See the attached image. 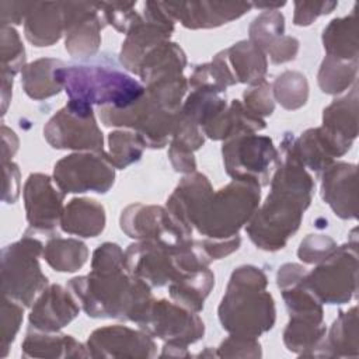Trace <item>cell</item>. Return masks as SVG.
Segmentation results:
<instances>
[{
	"label": "cell",
	"mask_w": 359,
	"mask_h": 359,
	"mask_svg": "<svg viewBox=\"0 0 359 359\" xmlns=\"http://www.w3.org/2000/svg\"><path fill=\"white\" fill-rule=\"evenodd\" d=\"M53 184V178L46 174L32 172L28 175L22 196L29 230L53 234L60 226L66 194Z\"/></svg>",
	"instance_id": "9a60e30c"
},
{
	"label": "cell",
	"mask_w": 359,
	"mask_h": 359,
	"mask_svg": "<svg viewBox=\"0 0 359 359\" xmlns=\"http://www.w3.org/2000/svg\"><path fill=\"white\" fill-rule=\"evenodd\" d=\"M100 11L102 13V18L107 24L112 25L116 31L122 34H128L130 28L140 20L142 14H139L135 7L136 1L125 3V1H112V3H97Z\"/></svg>",
	"instance_id": "bcb514c9"
},
{
	"label": "cell",
	"mask_w": 359,
	"mask_h": 359,
	"mask_svg": "<svg viewBox=\"0 0 359 359\" xmlns=\"http://www.w3.org/2000/svg\"><path fill=\"white\" fill-rule=\"evenodd\" d=\"M332 137L342 144L352 147L358 137V86L341 98L334 100L323 111V125Z\"/></svg>",
	"instance_id": "f546056e"
},
{
	"label": "cell",
	"mask_w": 359,
	"mask_h": 359,
	"mask_svg": "<svg viewBox=\"0 0 359 359\" xmlns=\"http://www.w3.org/2000/svg\"><path fill=\"white\" fill-rule=\"evenodd\" d=\"M191 358L192 355L188 352V346L175 345V344H164L160 358Z\"/></svg>",
	"instance_id": "6f0895ef"
},
{
	"label": "cell",
	"mask_w": 359,
	"mask_h": 359,
	"mask_svg": "<svg viewBox=\"0 0 359 359\" xmlns=\"http://www.w3.org/2000/svg\"><path fill=\"white\" fill-rule=\"evenodd\" d=\"M35 1H0L1 25H20L25 21Z\"/></svg>",
	"instance_id": "f5cc1de1"
},
{
	"label": "cell",
	"mask_w": 359,
	"mask_h": 359,
	"mask_svg": "<svg viewBox=\"0 0 359 359\" xmlns=\"http://www.w3.org/2000/svg\"><path fill=\"white\" fill-rule=\"evenodd\" d=\"M25 38L38 48L56 43L65 34L62 1H35L24 21Z\"/></svg>",
	"instance_id": "d4e9b609"
},
{
	"label": "cell",
	"mask_w": 359,
	"mask_h": 359,
	"mask_svg": "<svg viewBox=\"0 0 359 359\" xmlns=\"http://www.w3.org/2000/svg\"><path fill=\"white\" fill-rule=\"evenodd\" d=\"M60 59L42 57L28 65L21 72V84L25 94L32 100H46L59 94L63 86L57 77V70L65 67Z\"/></svg>",
	"instance_id": "d6a6232c"
},
{
	"label": "cell",
	"mask_w": 359,
	"mask_h": 359,
	"mask_svg": "<svg viewBox=\"0 0 359 359\" xmlns=\"http://www.w3.org/2000/svg\"><path fill=\"white\" fill-rule=\"evenodd\" d=\"M215 286V275L209 266L182 273L171 283H168V293L171 299L180 306L199 313L210 290Z\"/></svg>",
	"instance_id": "836d02e7"
},
{
	"label": "cell",
	"mask_w": 359,
	"mask_h": 359,
	"mask_svg": "<svg viewBox=\"0 0 359 359\" xmlns=\"http://www.w3.org/2000/svg\"><path fill=\"white\" fill-rule=\"evenodd\" d=\"M53 181L65 194H107L115 182V167L104 151H77L56 161Z\"/></svg>",
	"instance_id": "7c38bea8"
},
{
	"label": "cell",
	"mask_w": 359,
	"mask_h": 359,
	"mask_svg": "<svg viewBox=\"0 0 359 359\" xmlns=\"http://www.w3.org/2000/svg\"><path fill=\"white\" fill-rule=\"evenodd\" d=\"M107 223L104 206L90 198H73L63 209L60 229L67 234L90 238L100 236Z\"/></svg>",
	"instance_id": "f1b7e54d"
},
{
	"label": "cell",
	"mask_w": 359,
	"mask_h": 359,
	"mask_svg": "<svg viewBox=\"0 0 359 359\" xmlns=\"http://www.w3.org/2000/svg\"><path fill=\"white\" fill-rule=\"evenodd\" d=\"M227 107L226 94L208 87L194 88L181 107V114L202 126Z\"/></svg>",
	"instance_id": "f35d334b"
},
{
	"label": "cell",
	"mask_w": 359,
	"mask_h": 359,
	"mask_svg": "<svg viewBox=\"0 0 359 359\" xmlns=\"http://www.w3.org/2000/svg\"><path fill=\"white\" fill-rule=\"evenodd\" d=\"M252 7L257 8H264L265 11H271V10H279L280 7H283L286 3L285 1H276V3H251Z\"/></svg>",
	"instance_id": "680465c9"
},
{
	"label": "cell",
	"mask_w": 359,
	"mask_h": 359,
	"mask_svg": "<svg viewBox=\"0 0 359 359\" xmlns=\"http://www.w3.org/2000/svg\"><path fill=\"white\" fill-rule=\"evenodd\" d=\"M86 346L91 358H154L157 352L149 334L119 324L94 330Z\"/></svg>",
	"instance_id": "ac0fdd59"
},
{
	"label": "cell",
	"mask_w": 359,
	"mask_h": 359,
	"mask_svg": "<svg viewBox=\"0 0 359 359\" xmlns=\"http://www.w3.org/2000/svg\"><path fill=\"white\" fill-rule=\"evenodd\" d=\"M243 104L252 114L264 118L272 115L275 111V100L272 95V84L262 81L255 86H250L243 93Z\"/></svg>",
	"instance_id": "c3c4849f"
},
{
	"label": "cell",
	"mask_w": 359,
	"mask_h": 359,
	"mask_svg": "<svg viewBox=\"0 0 359 359\" xmlns=\"http://www.w3.org/2000/svg\"><path fill=\"white\" fill-rule=\"evenodd\" d=\"M46 264L57 272H76L88 258L87 245L77 238H50L42 252Z\"/></svg>",
	"instance_id": "74e56055"
},
{
	"label": "cell",
	"mask_w": 359,
	"mask_h": 359,
	"mask_svg": "<svg viewBox=\"0 0 359 359\" xmlns=\"http://www.w3.org/2000/svg\"><path fill=\"white\" fill-rule=\"evenodd\" d=\"M213 194L210 181L202 172L187 174L172 194L168 196L167 210L184 226L194 229V224L209 196Z\"/></svg>",
	"instance_id": "603a6c76"
},
{
	"label": "cell",
	"mask_w": 359,
	"mask_h": 359,
	"mask_svg": "<svg viewBox=\"0 0 359 359\" xmlns=\"http://www.w3.org/2000/svg\"><path fill=\"white\" fill-rule=\"evenodd\" d=\"M187 66V56L181 46L167 41L153 48L142 60L137 76L144 86L181 76Z\"/></svg>",
	"instance_id": "4dcf8cb0"
},
{
	"label": "cell",
	"mask_w": 359,
	"mask_h": 359,
	"mask_svg": "<svg viewBox=\"0 0 359 359\" xmlns=\"http://www.w3.org/2000/svg\"><path fill=\"white\" fill-rule=\"evenodd\" d=\"M217 358H261L262 349L257 338L230 334L216 349Z\"/></svg>",
	"instance_id": "681fc988"
},
{
	"label": "cell",
	"mask_w": 359,
	"mask_h": 359,
	"mask_svg": "<svg viewBox=\"0 0 359 359\" xmlns=\"http://www.w3.org/2000/svg\"><path fill=\"white\" fill-rule=\"evenodd\" d=\"M358 307L339 311L332 323L328 335L318 345L313 356L317 358H356L359 355L358 337Z\"/></svg>",
	"instance_id": "83f0119b"
},
{
	"label": "cell",
	"mask_w": 359,
	"mask_h": 359,
	"mask_svg": "<svg viewBox=\"0 0 359 359\" xmlns=\"http://www.w3.org/2000/svg\"><path fill=\"white\" fill-rule=\"evenodd\" d=\"M180 114L181 109L168 108L147 91L126 108H100V118L105 126L132 129L150 149H163L168 144Z\"/></svg>",
	"instance_id": "8992f818"
},
{
	"label": "cell",
	"mask_w": 359,
	"mask_h": 359,
	"mask_svg": "<svg viewBox=\"0 0 359 359\" xmlns=\"http://www.w3.org/2000/svg\"><path fill=\"white\" fill-rule=\"evenodd\" d=\"M269 184L271 192L247 223L245 231L258 248L273 252L282 250L299 230L314 192V180L297 154L292 133H285L282 139Z\"/></svg>",
	"instance_id": "6da1fadb"
},
{
	"label": "cell",
	"mask_w": 359,
	"mask_h": 359,
	"mask_svg": "<svg viewBox=\"0 0 359 359\" xmlns=\"http://www.w3.org/2000/svg\"><path fill=\"white\" fill-rule=\"evenodd\" d=\"M325 334L324 318L289 317L283 331V344L289 352L300 356H313Z\"/></svg>",
	"instance_id": "8d00e7d4"
},
{
	"label": "cell",
	"mask_w": 359,
	"mask_h": 359,
	"mask_svg": "<svg viewBox=\"0 0 359 359\" xmlns=\"http://www.w3.org/2000/svg\"><path fill=\"white\" fill-rule=\"evenodd\" d=\"M293 24L297 27H307L320 15L330 14L337 8V1H294Z\"/></svg>",
	"instance_id": "f907efd6"
},
{
	"label": "cell",
	"mask_w": 359,
	"mask_h": 359,
	"mask_svg": "<svg viewBox=\"0 0 359 359\" xmlns=\"http://www.w3.org/2000/svg\"><path fill=\"white\" fill-rule=\"evenodd\" d=\"M250 41L258 46L273 65L294 60L299 52V39L285 35V17L279 10L262 11L248 28Z\"/></svg>",
	"instance_id": "ffe728a7"
},
{
	"label": "cell",
	"mask_w": 359,
	"mask_h": 359,
	"mask_svg": "<svg viewBox=\"0 0 359 359\" xmlns=\"http://www.w3.org/2000/svg\"><path fill=\"white\" fill-rule=\"evenodd\" d=\"M205 143V135L198 123L180 114V119L174 129L168 147V158L177 172L191 174L196 171V160L194 151Z\"/></svg>",
	"instance_id": "1f68e13d"
},
{
	"label": "cell",
	"mask_w": 359,
	"mask_h": 359,
	"mask_svg": "<svg viewBox=\"0 0 359 359\" xmlns=\"http://www.w3.org/2000/svg\"><path fill=\"white\" fill-rule=\"evenodd\" d=\"M259 202L261 185L233 180L219 191H213L194 227L206 238H230L250 222Z\"/></svg>",
	"instance_id": "5b68a950"
},
{
	"label": "cell",
	"mask_w": 359,
	"mask_h": 359,
	"mask_svg": "<svg viewBox=\"0 0 359 359\" xmlns=\"http://www.w3.org/2000/svg\"><path fill=\"white\" fill-rule=\"evenodd\" d=\"M80 313V304L67 287L48 285L34 302L29 313V327L57 332L72 323Z\"/></svg>",
	"instance_id": "44dd1931"
},
{
	"label": "cell",
	"mask_w": 359,
	"mask_h": 359,
	"mask_svg": "<svg viewBox=\"0 0 359 359\" xmlns=\"http://www.w3.org/2000/svg\"><path fill=\"white\" fill-rule=\"evenodd\" d=\"M266 128L264 118L252 114L240 100H233L222 112L202 126V132L212 140H227L241 133H255Z\"/></svg>",
	"instance_id": "484cf974"
},
{
	"label": "cell",
	"mask_w": 359,
	"mask_h": 359,
	"mask_svg": "<svg viewBox=\"0 0 359 359\" xmlns=\"http://www.w3.org/2000/svg\"><path fill=\"white\" fill-rule=\"evenodd\" d=\"M224 53L237 83L255 86L265 81L268 72L266 56L250 39L231 45L224 49Z\"/></svg>",
	"instance_id": "e575fe53"
},
{
	"label": "cell",
	"mask_w": 359,
	"mask_h": 359,
	"mask_svg": "<svg viewBox=\"0 0 359 359\" xmlns=\"http://www.w3.org/2000/svg\"><path fill=\"white\" fill-rule=\"evenodd\" d=\"M174 22L163 1H146L140 20L130 28L122 43L119 53L122 66L137 74L143 57L153 48L170 41Z\"/></svg>",
	"instance_id": "5bb4252c"
},
{
	"label": "cell",
	"mask_w": 359,
	"mask_h": 359,
	"mask_svg": "<svg viewBox=\"0 0 359 359\" xmlns=\"http://www.w3.org/2000/svg\"><path fill=\"white\" fill-rule=\"evenodd\" d=\"M43 244L25 234L1 250V294L24 307L34 303L35 296L48 286V278L39 265Z\"/></svg>",
	"instance_id": "52a82bcc"
},
{
	"label": "cell",
	"mask_w": 359,
	"mask_h": 359,
	"mask_svg": "<svg viewBox=\"0 0 359 359\" xmlns=\"http://www.w3.org/2000/svg\"><path fill=\"white\" fill-rule=\"evenodd\" d=\"M358 76V60H341L325 56L321 62L317 81L323 93L337 95L348 90Z\"/></svg>",
	"instance_id": "ab89813d"
},
{
	"label": "cell",
	"mask_w": 359,
	"mask_h": 359,
	"mask_svg": "<svg viewBox=\"0 0 359 359\" xmlns=\"http://www.w3.org/2000/svg\"><path fill=\"white\" fill-rule=\"evenodd\" d=\"M65 15V48L73 57H90L101 45L104 18L97 3L62 1Z\"/></svg>",
	"instance_id": "e0dca14e"
},
{
	"label": "cell",
	"mask_w": 359,
	"mask_h": 359,
	"mask_svg": "<svg viewBox=\"0 0 359 359\" xmlns=\"http://www.w3.org/2000/svg\"><path fill=\"white\" fill-rule=\"evenodd\" d=\"M122 231L136 241L151 240L177 247L192 238V229L180 223L167 208L157 205L132 203L126 206L119 219Z\"/></svg>",
	"instance_id": "4fadbf2b"
},
{
	"label": "cell",
	"mask_w": 359,
	"mask_h": 359,
	"mask_svg": "<svg viewBox=\"0 0 359 359\" xmlns=\"http://www.w3.org/2000/svg\"><path fill=\"white\" fill-rule=\"evenodd\" d=\"M57 77L72 101L88 105L126 108L146 91L132 76L104 66H65Z\"/></svg>",
	"instance_id": "277c9868"
},
{
	"label": "cell",
	"mask_w": 359,
	"mask_h": 359,
	"mask_svg": "<svg viewBox=\"0 0 359 359\" xmlns=\"http://www.w3.org/2000/svg\"><path fill=\"white\" fill-rule=\"evenodd\" d=\"M24 358H88V349L67 334L28 328L21 345Z\"/></svg>",
	"instance_id": "4316f807"
},
{
	"label": "cell",
	"mask_w": 359,
	"mask_h": 359,
	"mask_svg": "<svg viewBox=\"0 0 359 359\" xmlns=\"http://www.w3.org/2000/svg\"><path fill=\"white\" fill-rule=\"evenodd\" d=\"M351 147L332 137L323 126L310 128L296 139L297 154L304 167L320 175L337 157L348 153Z\"/></svg>",
	"instance_id": "cb8c5ba5"
},
{
	"label": "cell",
	"mask_w": 359,
	"mask_h": 359,
	"mask_svg": "<svg viewBox=\"0 0 359 359\" xmlns=\"http://www.w3.org/2000/svg\"><path fill=\"white\" fill-rule=\"evenodd\" d=\"M0 49H1V73L14 77L25 67V49L21 38L14 27L1 25L0 28Z\"/></svg>",
	"instance_id": "ee69618b"
},
{
	"label": "cell",
	"mask_w": 359,
	"mask_h": 359,
	"mask_svg": "<svg viewBox=\"0 0 359 359\" xmlns=\"http://www.w3.org/2000/svg\"><path fill=\"white\" fill-rule=\"evenodd\" d=\"M174 21L189 29L216 28L240 18L252 8L247 1H163Z\"/></svg>",
	"instance_id": "d6986e66"
},
{
	"label": "cell",
	"mask_w": 359,
	"mask_h": 359,
	"mask_svg": "<svg viewBox=\"0 0 359 359\" xmlns=\"http://www.w3.org/2000/svg\"><path fill=\"white\" fill-rule=\"evenodd\" d=\"M144 147L137 133L118 129L108 135V150H104V153L115 170H123L142 158Z\"/></svg>",
	"instance_id": "b9f144b4"
},
{
	"label": "cell",
	"mask_w": 359,
	"mask_h": 359,
	"mask_svg": "<svg viewBox=\"0 0 359 359\" xmlns=\"http://www.w3.org/2000/svg\"><path fill=\"white\" fill-rule=\"evenodd\" d=\"M66 287L80 307L93 318L133 321L153 299L151 287L126 266L91 269L90 273L72 278Z\"/></svg>",
	"instance_id": "7a4b0ae2"
},
{
	"label": "cell",
	"mask_w": 359,
	"mask_h": 359,
	"mask_svg": "<svg viewBox=\"0 0 359 359\" xmlns=\"http://www.w3.org/2000/svg\"><path fill=\"white\" fill-rule=\"evenodd\" d=\"M203 254L206 255V258L212 262L215 259H222L230 254H233L234 251L238 250L240 244H241V237L233 236L230 238H203V240H198Z\"/></svg>",
	"instance_id": "816d5d0a"
},
{
	"label": "cell",
	"mask_w": 359,
	"mask_h": 359,
	"mask_svg": "<svg viewBox=\"0 0 359 359\" xmlns=\"http://www.w3.org/2000/svg\"><path fill=\"white\" fill-rule=\"evenodd\" d=\"M272 95L285 109H299L307 102L309 81L303 73L286 70L275 79L272 84Z\"/></svg>",
	"instance_id": "7bdbcfd3"
},
{
	"label": "cell",
	"mask_w": 359,
	"mask_h": 359,
	"mask_svg": "<svg viewBox=\"0 0 359 359\" xmlns=\"http://www.w3.org/2000/svg\"><path fill=\"white\" fill-rule=\"evenodd\" d=\"M338 248V244L325 234H309L302 240L297 250L299 258L306 264H320L331 257Z\"/></svg>",
	"instance_id": "7dc6e473"
},
{
	"label": "cell",
	"mask_w": 359,
	"mask_h": 359,
	"mask_svg": "<svg viewBox=\"0 0 359 359\" xmlns=\"http://www.w3.org/2000/svg\"><path fill=\"white\" fill-rule=\"evenodd\" d=\"M135 323L142 331L164 344L188 346L198 342L205 334V324L198 313L165 299H151Z\"/></svg>",
	"instance_id": "8fae6325"
},
{
	"label": "cell",
	"mask_w": 359,
	"mask_h": 359,
	"mask_svg": "<svg viewBox=\"0 0 359 359\" xmlns=\"http://www.w3.org/2000/svg\"><path fill=\"white\" fill-rule=\"evenodd\" d=\"M3 202L14 203L20 196V185H21V175L20 168L15 163L8 161L3 163Z\"/></svg>",
	"instance_id": "db71d44e"
},
{
	"label": "cell",
	"mask_w": 359,
	"mask_h": 359,
	"mask_svg": "<svg viewBox=\"0 0 359 359\" xmlns=\"http://www.w3.org/2000/svg\"><path fill=\"white\" fill-rule=\"evenodd\" d=\"M356 174V165L344 161H334L320 174L321 196L341 219L358 217Z\"/></svg>",
	"instance_id": "7402d4cb"
},
{
	"label": "cell",
	"mask_w": 359,
	"mask_h": 359,
	"mask_svg": "<svg viewBox=\"0 0 359 359\" xmlns=\"http://www.w3.org/2000/svg\"><path fill=\"white\" fill-rule=\"evenodd\" d=\"M265 272L254 265L236 268L217 309L219 321L229 334L258 338L273 328L276 309L266 290Z\"/></svg>",
	"instance_id": "3957f363"
},
{
	"label": "cell",
	"mask_w": 359,
	"mask_h": 359,
	"mask_svg": "<svg viewBox=\"0 0 359 359\" xmlns=\"http://www.w3.org/2000/svg\"><path fill=\"white\" fill-rule=\"evenodd\" d=\"M188 84L192 90L201 88V87H208V88H213V90L224 93L227 87L238 84V83L227 63L224 50H222L217 55H215L212 62L198 65L194 69V72L188 80Z\"/></svg>",
	"instance_id": "60d3db41"
},
{
	"label": "cell",
	"mask_w": 359,
	"mask_h": 359,
	"mask_svg": "<svg viewBox=\"0 0 359 359\" xmlns=\"http://www.w3.org/2000/svg\"><path fill=\"white\" fill-rule=\"evenodd\" d=\"M1 161L8 163L18 150L20 142L15 132L6 125H1Z\"/></svg>",
	"instance_id": "11a10c76"
},
{
	"label": "cell",
	"mask_w": 359,
	"mask_h": 359,
	"mask_svg": "<svg viewBox=\"0 0 359 359\" xmlns=\"http://www.w3.org/2000/svg\"><path fill=\"white\" fill-rule=\"evenodd\" d=\"M13 94V76L1 73V115L6 114Z\"/></svg>",
	"instance_id": "9f6ffc18"
},
{
	"label": "cell",
	"mask_w": 359,
	"mask_h": 359,
	"mask_svg": "<svg viewBox=\"0 0 359 359\" xmlns=\"http://www.w3.org/2000/svg\"><path fill=\"white\" fill-rule=\"evenodd\" d=\"M321 39L327 56L341 60H358L356 8L349 15L330 21L323 31Z\"/></svg>",
	"instance_id": "d590c367"
},
{
	"label": "cell",
	"mask_w": 359,
	"mask_h": 359,
	"mask_svg": "<svg viewBox=\"0 0 359 359\" xmlns=\"http://www.w3.org/2000/svg\"><path fill=\"white\" fill-rule=\"evenodd\" d=\"M24 317V306L7 296L1 299V331H0V356L8 353L10 345L14 342L15 335L21 327Z\"/></svg>",
	"instance_id": "f6af8a7d"
},
{
	"label": "cell",
	"mask_w": 359,
	"mask_h": 359,
	"mask_svg": "<svg viewBox=\"0 0 359 359\" xmlns=\"http://www.w3.org/2000/svg\"><path fill=\"white\" fill-rule=\"evenodd\" d=\"M46 142L59 150L104 151V136L91 105L72 101L60 108L45 125Z\"/></svg>",
	"instance_id": "30bf717a"
},
{
	"label": "cell",
	"mask_w": 359,
	"mask_h": 359,
	"mask_svg": "<svg viewBox=\"0 0 359 359\" xmlns=\"http://www.w3.org/2000/svg\"><path fill=\"white\" fill-rule=\"evenodd\" d=\"M222 154L229 177L265 187L271 181L279 150L269 136L241 133L224 140Z\"/></svg>",
	"instance_id": "9c48e42d"
},
{
	"label": "cell",
	"mask_w": 359,
	"mask_h": 359,
	"mask_svg": "<svg viewBox=\"0 0 359 359\" xmlns=\"http://www.w3.org/2000/svg\"><path fill=\"white\" fill-rule=\"evenodd\" d=\"M177 247L151 240L132 243L125 251L126 268L150 287L165 286L178 276Z\"/></svg>",
	"instance_id": "2e32d148"
},
{
	"label": "cell",
	"mask_w": 359,
	"mask_h": 359,
	"mask_svg": "<svg viewBox=\"0 0 359 359\" xmlns=\"http://www.w3.org/2000/svg\"><path fill=\"white\" fill-rule=\"evenodd\" d=\"M306 285L325 304H344L355 297L358 290L356 229L352 230L348 243L338 245L331 257L307 272Z\"/></svg>",
	"instance_id": "ba28073f"
}]
</instances>
